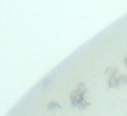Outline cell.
Here are the masks:
<instances>
[{
	"instance_id": "cell-1",
	"label": "cell",
	"mask_w": 127,
	"mask_h": 116,
	"mask_svg": "<svg viewBox=\"0 0 127 116\" xmlns=\"http://www.w3.org/2000/svg\"><path fill=\"white\" fill-rule=\"evenodd\" d=\"M70 102L72 107L79 108V109H85L90 105V101L88 98V87L83 82H78L75 89L70 94Z\"/></svg>"
},
{
	"instance_id": "cell-2",
	"label": "cell",
	"mask_w": 127,
	"mask_h": 116,
	"mask_svg": "<svg viewBox=\"0 0 127 116\" xmlns=\"http://www.w3.org/2000/svg\"><path fill=\"white\" fill-rule=\"evenodd\" d=\"M104 72H105V75H107V78H116L122 74L116 67H108V68H105Z\"/></svg>"
},
{
	"instance_id": "cell-3",
	"label": "cell",
	"mask_w": 127,
	"mask_h": 116,
	"mask_svg": "<svg viewBox=\"0 0 127 116\" xmlns=\"http://www.w3.org/2000/svg\"><path fill=\"white\" fill-rule=\"evenodd\" d=\"M59 108H60V104L56 102V101H49V102H48V105H47V109L48 111H56V109H59Z\"/></svg>"
},
{
	"instance_id": "cell-4",
	"label": "cell",
	"mask_w": 127,
	"mask_h": 116,
	"mask_svg": "<svg viewBox=\"0 0 127 116\" xmlns=\"http://www.w3.org/2000/svg\"><path fill=\"white\" fill-rule=\"evenodd\" d=\"M119 79H120V83H122V85H127V75H126V74H120Z\"/></svg>"
},
{
	"instance_id": "cell-5",
	"label": "cell",
	"mask_w": 127,
	"mask_h": 116,
	"mask_svg": "<svg viewBox=\"0 0 127 116\" xmlns=\"http://www.w3.org/2000/svg\"><path fill=\"white\" fill-rule=\"evenodd\" d=\"M123 63H124V66L127 67V55H126V56H124V58H123Z\"/></svg>"
}]
</instances>
